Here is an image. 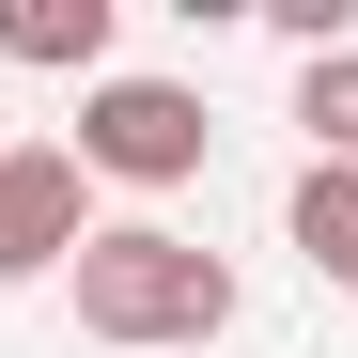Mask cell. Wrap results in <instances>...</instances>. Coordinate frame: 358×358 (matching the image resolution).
<instances>
[{
    "label": "cell",
    "mask_w": 358,
    "mask_h": 358,
    "mask_svg": "<svg viewBox=\"0 0 358 358\" xmlns=\"http://www.w3.org/2000/svg\"><path fill=\"white\" fill-rule=\"evenodd\" d=\"M63 156H78V171H109V187H187V171L218 156V109H203L187 78H94Z\"/></svg>",
    "instance_id": "2"
},
{
    "label": "cell",
    "mask_w": 358,
    "mask_h": 358,
    "mask_svg": "<svg viewBox=\"0 0 358 358\" xmlns=\"http://www.w3.org/2000/svg\"><path fill=\"white\" fill-rule=\"evenodd\" d=\"M296 265L358 296V171H296Z\"/></svg>",
    "instance_id": "5"
},
{
    "label": "cell",
    "mask_w": 358,
    "mask_h": 358,
    "mask_svg": "<svg viewBox=\"0 0 358 358\" xmlns=\"http://www.w3.org/2000/svg\"><path fill=\"white\" fill-rule=\"evenodd\" d=\"M0 63H47V78H109V0H0Z\"/></svg>",
    "instance_id": "4"
},
{
    "label": "cell",
    "mask_w": 358,
    "mask_h": 358,
    "mask_svg": "<svg viewBox=\"0 0 358 358\" xmlns=\"http://www.w3.org/2000/svg\"><path fill=\"white\" fill-rule=\"evenodd\" d=\"M63 280H78V327L94 343H218L234 327V265L203 250V234H171V218H94Z\"/></svg>",
    "instance_id": "1"
},
{
    "label": "cell",
    "mask_w": 358,
    "mask_h": 358,
    "mask_svg": "<svg viewBox=\"0 0 358 358\" xmlns=\"http://www.w3.org/2000/svg\"><path fill=\"white\" fill-rule=\"evenodd\" d=\"M296 125H312V171H358V47L296 63Z\"/></svg>",
    "instance_id": "6"
},
{
    "label": "cell",
    "mask_w": 358,
    "mask_h": 358,
    "mask_svg": "<svg viewBox=\"0 0 358 358\" xmlns=\"http://www.w3.org/2000/svg\"><path fill=\"white\" fill-rule=\"evenodd\" d=\"M78 234H94V171L63 141H0V280L78 265Z\"/></svg>",
    "instance_id": "3"
}]
</instances>
